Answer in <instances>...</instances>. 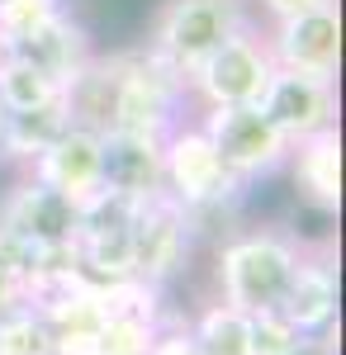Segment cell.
Listing matches in <instances>:
<instances>
[{"label":"cell","instance_id":"52a82bcc","mask_svg":"<svg viewBox=\"0 0 346 355\" xmlns=\"http://www.w3.org/2000/svg\"><path fill=\"white\" fill-rule=\"evenodd\" d=\"M195 237L199 232H195L190 214L171 194H157V199L138 204L133 227H129V266H133V279L166 289L176 275L190 270Z\"/></svg>","mask_w":346,"mask_h":355},{"label":"cell","instance_id":"44dd1931","mask_svg":"<svg viewBox=\"0 0 346 355\" xmlns=\"http://www.w3.org/2000/svg\"><path fill=\"white\" fill-rule=\"evenodd\" d=\"M62 10H67V0H0V33L15 48L19 38H28L33 28H43Z\"/></svg>","mask_w":346,"mask_h":355},{"label":"cell","instance_id":"83f0119b","mask_svg":"<svg viewBox=\"0 0 346 355\" xmlns=\"http://www.w3.org/2000/svg\"><path fill=\"white\" fill-rule=\"evenodd\" d=\"M5 57H10V38L0 33V62H5Z\"/></svg>","mask_w":346,"mask_h":355},{"label":"cell","instance_id":"7c38bea8","mask_svg":"<svg viewBox=\"0 0 346 355\" xmlns=\"http://www.w3.org/2000/svg\"><path fill=\"white\" fill-rule=\"evenodd\" d=\"M0 223L24 232L33 246H76V204L33 175H19L10 185L0 199Z\"/></svg>","mask_w":346,"mask_h":355},{"label":"cell","instance_id":"f1b7e54d","mask_svg":"<svg viewBox=\"0 0 346 355\" xmlns=\"http://www.w3.org/2000/svg\"><path fill=\"white\" fill-rule=\"evenodd\" d=\"M0 128H5V105H0Z\"/></svg>","mask_w":346,"mask_h":355},{"label":"cell","instance_id":"5b68a950","mask_svg":"<svg viewBox=\"0 0 346 355\" xmlns=\"http://www.w3.org/2000/svg\"><path fill=\"white\" fill-rule=\"evenodd\" d=\"M275 76L261 24H247L228 43H218L195 71L186 76V95L199 110H228V105H256L266 81Z\"/></svg>","mask_w":346,"mask_h":355},{"label":"cell","instance_id":"603a6c76","mask_svg":"<svg viewBox=\"0 0 346 355\" xmlns=\"http://www.w3.org/2000/svg\"><path fill=\"white\" fill-rule=\"evenodd\" d=\"M304 331H294L280 313H252V355H290Z\"/></svg>","mask_w":346,"mask_h":355},{"label":"cell","instance_id":"ffe728a7","mask_svg":"<svg viewBox=\"0 0 346 355\" xmlns=\"http://www.w3.org/2000/svg\"><path fill=\"white\" fill-rule=\"evenodd\" d=\"M0 355H53V331L33 303H19L0 318Z\"/></svg>","mask_w":346,"mask_h":355},{"label":"cell","instance_id":"30bf717a","mask_svg":"<svg viewBox=\"0 0 346 355\" xmlns=\"http://www.w3.org/2000/svg\"><path fill=\"white\" fill-rule=\"evenodd\" d=\"M337 303H342V284H337V251H332V242L304 246L299 266L290 275V289H285V299H280L275 313L294 331L313 336V331L337 327Z\"/></svg>","mask_w":346,"mask_h":355},{"label":"cell","instance_id":"7a4b0ae2","mask_svg":"<svg viewBox=\"0 0 346 355\" xmlns=\"http://www.w3.org/2000/svg\"><path fill=\"white\" fill-rule=\"evenodd\" d=\"M161 185L190 214V223H204L213 214L233 218V209L247 194V185H238L228 175V166L218 162L199 119H176L166 128V137H161Z\"/></svg>","mask_w":346,"mask_h":355},{"label":"cell","instance_id":"2e32d148","mask_svg":"<svg viewBox=\"0 0 346 355\" xmlns=\"http://www.w3.org/2000/svg\"><path fill=\"white\" fill-rule=\"evenodd\" d=\"M285 171L308 209L337 214V204H342V133L322 128V133L294 142L285 157Z\"/></svg>","mask_w":346,"mask_h":355},{"label":"cell","instance_id":"d6986e66","mask_svg":"<svg viewBox=\"0 0 346 355\" xmlns=\"http://www.w3.org/2000/svg\"><path fill=\"white\" fill-rule=\"evenodd\" d=\"M62 95V85L48 81L38 67H28L24 57H5L0 62V105H5V114H19V110H38V105H48V100H57Z\"/></svg>","mask_w":346,"mask_h":355},{"label":"cell","instance_id":"ac0fdd59","mask_svg":"<svg viewBox=\"0 0 346 355\" xmlns=\"http://www.w3.org/2000/svg\"><path fill=\"white\" fill-rule=\"evenodd\" d=\"M186 327L199 355H252V318L223 299H209L195 318H186Z\"/></svg>","mask_w":346,"mask_h":355},{"label":"cell","instance_id":"9a60e30c","mask_svg":"<svg viewBox=\"0 0 346 355\" xmlns=\"http://www.w3.org/2000/svg\"><path fill=\"white\" fill-rule=\"evenodd\" d=\"M10 53L24 57L28 67H38L48 81H57L67 90V85L76 81V71L95 57V43H90V28L81 24L72 10H62V15H53L43 28H33L28 38H19Z\"/></svg>","mask_w":346,"mask_h":355},{"label":"cell","instance_id":"3957f363","mask_svg":"<svg viewBox=\"0 0 346 355\" xmlns=\"http://www.w3.org/2000/svg\"><path fill=\"white\" fill-rule=\"evenodd\" d=\"M247 24H256L252 0H161L152 10L142 48L186 81L218 43H228Z\"/></svg>","mask_w":346,"mask_h":355},{"label":"cell","instance_id":"4fadbf2b","mask_svg":"<svg viewBox=\"0 0 346 355\" xmlns=\"http://www.w3.org/2000/svg\"><path fill=\"white\" fill-rule=\"evenodd\" d=\"M100 190L119 194L129 204H147L166 194L161 185V137L105 133L100 142Z\"/></svg>","mask_w":346,"mask_h":355},{"label":"cell","instance_id":"cb8c5ba5","mask_svg":"<svg viewBox=\"0 0 346 355\" xmlns=\"http://www.w3.org/2000/svg\"><path fill=\"white\" fill-rule=\"evenodd\" d=\"M147 355H199V346H195V336H190V327H186V318H166Z\"/></svg>","mask_w":346,"mask_h":355},{"label":"cell","instance_id":"4316f807","mask_svg":"<svg viewBox=\"0 0 346 355\" xmlns=\"http://www.w3.org/2000/svg\"><path fill=\"white\" fill-rule=\"evenodd\" d=\"M19 303H28V294L10 279V275H0V318H5V313H15Z\"/></svg>","mask_w":346,"mask_h":355},{"label":"cell","instance_id":"9c48e42d","mask_svg":"<svg viewBox=\"0 0 346 355\" xmlns=\"http://www.w3.org/2000/svg\"><path fill=\"white\" fill-rule=\"evenodd\" d=\"M256 110L266 114L270 123L280 128V137L294 147V142L322 133V128H337V81L275 67V76L266 81Z\"/></svg>","mask_w":346,"mask_h":355},{"label":"cell","instance_id":"e0dca14e","mask_svg":"<svg viewBox=\"0 0 346 355\" xmlns=\"http://www.w3.org/2000/svg\"><path fill=\"white\" fill-rule=\"evenodd\" d=\"M72 128V110H67V95H57L38 110H19L5 114V128H0V162L28 171L38 152H48L57 137Z\"/></svg>","mask_w":346,"mask_h":355},{"label":"cell","instance_id":"6da1fadb","mask_svg":"<svg viewBox=\"0 0 346 355\" xmlns=\"http://www.w3.org/2000/svg\"><path fill=\"white\" fill-rule=\"evenodd\" d=\"M304 242L285 227H233L213 251V299L233 303L238 313H275L290 275L299 266Z\"/></svg>","mask_w":346,"mask_h":355},{"label":"cell","instance_id":"8fae6325","mask_svg":"<svg viewBox=\"0 0 346 355\" xmlns=\"http://www.w3.org/2000/svg\"><path fill=\"white\" fill-rule=\"evenodd\" d=\"M28 303L53 331V355H90V336L109 318V289L85 284V279H67Z\"/></svg>","mask_w":346,"mask_h":355},{"label":"cell","instance_id":"277c9868","mask_svg":"<svg viewBox=\"0 0 346 355\" xmlns=\"http://www.w3.org/2000/svg\"><path fill=\"white\" fill-rule=\"evenodd\" d=\"M119 62V81H114V114H109V133H138V137H166V128L181 114L186 81L161 67L147 48H124L114 53Z\"/></svg>","mask_w":346,"mask_h":355},{"label":"cell","instance_id":"d4e9b609","mask_svg":"<svg viewBox=\"0 0 346 355\" xmlns=\"http://www.w3.org/2000/svg\"><path fill=\"white\" fill-rule=\"evenodd\" d=\"M318 5H337V0H252V10H261L270 19H290V15H304V10H318Z\"/></svg>","mask_w":346,"mask_h":355},{"label":"cell","instance_id":"5bb4252c","mask_svg":"<svg viewBox=\"0 0 346 355\" xmlns=\"http://www.w3.org/2000/svg\"><path fill=\"white\" fill-rule=\"evenodd\" d=\"M100 142H105V133H90V128L72 123L48 152L33 157V166L24 175L43 180L57 194H67L72 204H85L90 194H100Z\"/></svg>","mask_w":346,"mask_h":355},{"label":"cell","instance_id":"484cf974","mask_svg":"<svg viewBox=\"0 0 346 355\" xmlns=\"http://www.w3.org/2000/svg\"><path fill=\"white\" fill-rule=\"evenodd\" d=\"M290 355H337V327L313 331V336H299V346H294Z\"/></svg>","mask_w":346,"mask_h":355},{"label":"cell","instance_id":"7402d4cb","mask_svg":"<svg viewBox=\"0 0 346 355\" xmlns=\"http://www.w3.org/2000/svg\"><path fill=\"white\" fill-rule=\"evenodd\" d=\"M38 251L43 246H33L24 232H15L10 223H0V275H10L24 294H28V284H33V270H38Z\"/></svg>","mask_w":346,"mask_h":355},{"label":"cell","instance_id":"8992f818","mask_svg":"<svg viewBox=\"0 0 346 355\" xmlns=\"http://www.w3.org/2000/svg\"><path fill=\"white\" fill-rule=\"evenodd\" d=\"M199 128L209 133L218 162L228 166V175L238 185H256L275 171H285L290 142L270 123L256 105H228V110H199Z\"/></svg>","mask_w":346,"mask_h":355},{"label":"cell","instance_id":"ba28073f","mask_svg":"<svg viewBox=\"0 0 346 355\" xmlns=\"http://www.w3.org/2000/svg\"><path fill=\"white\" fill-rule=\"evenodd\" d=\"M261 33H266L270 62L280 71L337 81V67H342V10L337 5H318V10H304L290 19H270V24H261Z\"/></svg>","mask_w":346,"mask_h":355}]
</instances>
